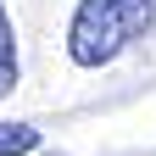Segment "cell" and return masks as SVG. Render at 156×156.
I'll list each match as a JSON object with an SVG mask.
<instances>
[{"mask_svg": "<svg viewBox=\"0 0 156 156\" xmlns=\"http://www.w3.org/2000/svg\"><path fill=\"white\" fill-rule=\"evenodd\" d=\"M151 28H156V0H78L67 23V56L73 67H106Z\"/></svg>", "mask_w": 156, "mask_h": 156, "instance_id": "obj_1", "label": "cell"}, {"mask_svg": "<svg viewBox=\"0 0 156 156\" xmlns=\"http://www.w3.org/2000/svg\"><path fill=\"white\" fill-rule=\"evenodd\" d=\"M28 151H39L34 123H0V156H28Z\"/></svg>", "mask_w": 156, "mask_h": 156, "instance_id": "obj_3", "label": "cell"}, {"mask_svg": "<svg viewBox=\"0 0 156 156\" xmlns=\"http://www.w3.org/2000/svg\"><path fill=\"white\" fill-rule=\"evenodd\" d=\"M17 89V28H11V11L0 0V95Z\"/></svg>", "mask_w": 156, "mask_h": 156, "instance_id": "obj_2", "label": "cell"}]
</instances>
